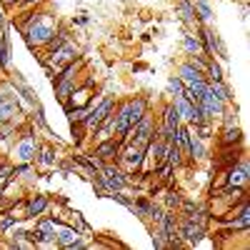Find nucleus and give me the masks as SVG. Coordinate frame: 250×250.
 <instances>
[{
	"instance_id": "obj_9",
	"label": "nucleus",
	"mask_w": 250,
	"mask_h": 250,
	"mask_svg": "<svg viewBox=\"0 0 250 250\" xmlns=\"http://www.w3.org/2000/svg\"><path fill=\"white\" fill-rule=\"evenodd\" d=\"M15 115H18V103L10 95L0 93V123H10Z\"/></svg>"
},
{
	"instance_id": "obj_20",
	"label": "nucleus",
	"mask_w": 250,
	"mask_h": 250,
	"mask_svg": "<svg viewBox=\"0 0 250 250\" xmlns=\"http://www.w3.org/2000/svg\"><path fill=\"white\" fill-rule=\"evenodd\" d=\"M183 45H185V50L190 53V55H195V53H200V50H203V45H200V38H198V35H185Z\"/></svg>"
},
{
	"instance_id": "obj_10",
	"label": "nucleus",
	"mask_w": 250,
	"mask_h": 250,
	"mask_svg": "<svg viewBox=\"0 0 250 250\" xmlns=\"http://www.w3.org/2000/svg\"><path fill=\"white\" fill-rule=\"evenodd\" d=\"M178 78L183 80V85H185V88H190V85H195V83L205 80V78H203V73H200L195 65H190V62L180 65V75H178Z\"/></svg>"
},
{
	"instance_id": "obj_5",
	"label": "nucleus",
	"mask_w": 250,
	"mask_h": 250,
	"mask_svg": "<svg viewBox=\"0 0 250 250\" xmlns=\"http://www.w3.org/2000/svg\"><path fill=\"white\" fill-rule=\"evenodd\" d=\"M75 45L73 43H68V40H65V43H62L58 50H53V53H48L50 55V65L53 68H60V65H65V62H70L73 58H75Z\"/></svg>"
},
{
	"instance_id": "obj_14",
	"label": "nucleus",
	"mask_w": 250,
	"mask_h": 250,
	"mask_svg": "<svg viewBox=\"0 0 250 250\" xmlns=\"http://www.w3.org/2000/svg\"><path fill=\"white\" fill-rule=\"evenodd\" d=\"M208 88H210V93L220 100V103H230L233 100V95H230V90H228V85L223 80H215V83H208Z\"/></svg>"
},
{
	"instance_id": "obj_11",
	"label": "nucleus",
	"mask_w": 250,
	"mask_h": 250,
	"mask_svg": "<svg viewBox=\"0 0 250 250\" xmlns=\"http://www.w3.org/2000/svg\"><path fill=\"white\" fill-rule=\"evenodd\" d=\"M78 238H80V233L75 230V228H68V225H55V243H60L62 248L73 245Z\"/></svg>"
},
{
	"instance_id": "obj_17",
	"label": "nucleus",
	"mask_w": 250,
	"mask_h": 250,
	"mask_svg": "<svg viewBox=\"0 0 250 250\" xmlns=\"http://www.w3.org/2000/svg\"><path fill=\"white\" fill-rule=\"evenodd\" d=\"M35 155H38V163H40V165H45V168L55 165V150H53V148H40Z\"/></svg>"
},
{
	"instance_id": "obj_25",
	"label": "nucleus",
	"mask_w": 250,
	"mask_h": 250,
	"mask_svg": "<svg viewBox=\"0 0 250 250\" xmlns=\"http://www.w3.org/2000/svg\"><path fill=\"white\" fill-rule=\"evenodd\" d=\"M10 225H18V220H15V215H13V218H5L3 223H0V230H3V233H5V230H8V228H10Z\"/></svg>"
},
{
	"instance_id": "obj_26",
	"label": "nucleus",
	"mask_w": 250,
	"mask_h": 250,
	"mask_svg": "<svg viewBox=\"0 0 250 250\" xmlns=\"http://www.w3.org/2000/svg\"><path fill=\"white\" fill-rule=\"evenodd\" d=\"M223 115H225V128H235V125H238V120H235L230 113H225V110H223Z\"/></svg>"
},
{
	"instance_id": "obj_29",
	"label": "nucleus",
	"mask_w": 250,
	"mask_h": 250,
	"mask_svg": "<svg viewBox=\"0 0 250 250\" xmlns=\"http://www.w3.org/2000/svg\"><path fill=\"white\" fill-rule=\"evenodd\" d=\"M3 3H5V5H18L20 0H3Z\"/></svg>"
},
{
	"instance_id": "obj_4",
	"label": "nucleus",
	"mask_w": 250,
	"mask_h": 250,
	"mask_svg": "<svg viewBox=\"0 0 250 250\" xmlns=\"http://www.w3.org/2000/svg\"><path fill=\"white\" fill-rule=\"evenodd\" d=\"M103 175H100V180H103V185L108 188V190H123L125 185H128V178H125V173L120 170V168H113V165H103Z\"/></svg>"
},
{
	"instance_id": "obj_1",
	"label": "nucleus",
	"mask_w": 250,
	"mask_h": 250,
	"mask_svg": "<svg viewBox=\"0 0 250 250\" xmlns=\"http://www.w3.org/2000/svg\"><path fill=\"white\" fill-rule=\"evenodd\" d=\"M23 35H25V40H28L30 48H43L48 40L55 35V25H53V20H50L48 15H40L30 28L23 30Z\"/></svg>"
},
{
	"instance_id": "obj_18",
	"label": "nucleus",
	"mask_w": 250,
	"mask_h": 250,
	"mask_svg": "<svg viewBox=\"0 0 250 250\" xmlns=\"http://www.w3.org/2000/svg\"><path fill=\"white\" fill-rule=\"evenodd\" d=\"M0 68H10V50H8V40H5V35L0 33Z\"/></svg>"
},
{
	"instance_id": "obj_2",
	"label": "nucleus",
	"mask_w": 250,
	"mask_h": 250,
	"mask_svg": "<svg viewBox=\"0 0 250 250\" xmlns=\"http://www.w3.org/2000/svg\"><path fill=\"white\" fill-rule=\"evenodd\" d=\"M75 73H78V65L75 62H68V68L62 70V75L55 78V95L62 105H68V98L75 90Z\"/></svg>"
},
{
	"instance_id": "obj_21",
	"label": "nucleus",
	"mask_w": 250,
	"mask_h": 250,
	"mask_svg": "<svg viewBox=\"0 0 250 250\" xmlns=\"http://www.w3.org/2000/svg\"><path fill=\"white\" fill-rule=\"evenodd\" d=\"M65 40H68V35L65 33H58V35H53L50 40H48V43H45V48H48V53H53V50H58L62 43H65Z\"/></svg>"
},
{
	"instance_id": "obj_8",
	"label": "nucleus",
	"mask_w": 250,
	"mask_h": 250,
	"mask_svg": "<svg viewBox=\"0 0 250 250\" xmlns=\"http://www.w3.org/2000/svg\"><path fill=\"white\" fill-rule=\"evenodd\" d=\"M120 148H123V143L120 140H100V145L95 148V158H100V160H110V158H115L118 153H120Z\"/></svg>"
},
{
	"instance_id": "obj_12",
	"label": "nucleus",
	"mask_w": 250,
	"mask_h": 250,
	"mask_svg": "<svg viewBox=\"0 0 250 250\" xmlns=\"http://www.w3.org/2000/svg\"><path fill=\"white\" fill-rule=\"evenodd\" d=\"M203 40H205V53H220V55H225V48H223V43H220V38L215 35V30H210V28H205L203 30Z\"/></svg>"
},
{
	"instance_id": "obj_28",
	"label": "nucleus",
	"mask_w": 250,
	"mask_h": 250,
	"mask_svg": "<svg viewBox=\"0 0 250 250\" xmlns=\"http://www.w3.org/2000/svg\"><path fill=\"white\" fill-rule=\"evenodd\" d=\"M35 3H40V0H20L18 5H23V8H33Z\"/></svg>"
},
{
	"instance_id": "obj_23",
	"label": "nucleus",
	"mask_w": 250,
	"mask_h": 250,
	"mask_svg": "<svg viewBox=\"0 0 250 250\" xmlns=\"http://www.w3.org/2000/svg\"><path fill=\"white\" fill-rule=\"evenodd\" d=\"M183 90H185V85H183V80H180L178 75L168 80V93H173V95L178 98V95H183Z\"/></svg>"
},
{
	"instance_id": "obj_27",
	"label": "nucleus",
	"mask_w": 250,
	"mask_h": 250,
	"mask_svg": "<svg viewBox=\"0 0 250 250\" xmlns=\"http://www.w3.org/2000/svg\"><path fill=\"white\" fill-rule=\"evenodd\" d=\"M28 170H30V165L23 163V165H18V168H13V175H23V173H28Z\"/></svg>"
},
{
	"instance_id": "obj_30",
	"label": "nucleus",
	"mask_w": 250,
	"mask_h": 250,
	"mask_svg": "<svg viewBox=\"0 0 250 250\" xmlns=\"http://www.w3.org/2000/svg\"><path fill=\"white\" fill-rule=\"evenodd\" d=\"M0 33H3V13H0Z\"/></svg>"
},
{
	"instance_id": "obj_3",
	"label": "nucleus",
	"mask_w": 250,
	"mask_h": 250,
	"mask_svg": "<svg viewBox=\"0 0 250 250\" xmlns=\"http://www.w3.org/2000/svg\"><path fill=\"white\" fill-rule=\"evenodd\" d=\"M113 108H115V103H113L110 98L100 100V105H98V108L88 110V115H85V120H83V125H85V128H90V130H95L98 125H100L103 120H105L110 113H113Z\"/></svg>"
},
{
	"instance_id": "obj_24",
	"label": "nucleus",
	"mask_w": 250,
	"mask_h": 250,
	"mask_svg": "<svg viewBox=\"0 0 250 250\" xmlns=\"http://www.w3.org/2000/svg\"><path fill=\"white\" fill-rule=\"evenodd\" d=\"M180 200H183V198H180L178 193H173V190L165 193V205H168V208H180Z\"/></svg>"
},
{
	"instance_id": "obj_6",
	"label": "nucleus",
	"mask_w": 250,
	"mask_h": 250,
	"mask_svg": "<svg viewBox=\"0 0 250 250\" xmlns=\"http://www.w3.org/2000/svg\"><path fill=\"white\" fill-rule=\"evenodd\" d=\"M35 153H38V143H35V138H33L30 133L20 138L18 148H15V155L23 160V163H30V160L35 158Z\"/></svg>"
},
{
	"instance_id": "obj_13",
	"label": "nucleus",
	"mask_w": 250,
	"mask_h": 250,
	"mask_svg": "<svg viewBox=\"0 0 250 250\" xmlns=\"http://www.w3.org/2000/svg\"><path fill=\"white\" fill-rule=\"evenodd\" d=\"M45 208H48V195H38V198H33V200L28 203V213H25V215L38 218V215L45 213Z\"/></svg>"
},
{
	"instance_id": "obj_22",
	"label": "nucleus",
	"mask_w": 250,
	"mask_h": 250,
	"mask_svg": "<svg viewBox=\"0 0 250 250\" xmlns=\"http://www.w3.org/2000/svg\"><path fill=\"white\" fill-rule=\"evenodd\" d=\"M215 80H223V70L218 62H208V83H215Z\"/></svg>"
},
{
	"instance_id": "obj_15",
	"label": "nucleus",
	"mask_w": 250,
	"mask_h": 250,
	"mask_svg": "<svg viewBox=\"0 0 250 250\" xmlns=\"http://www.w3.org/2000/svg\"><path fill=\"white\" fill-rule=\"evenodd\" d=\"M243 140V135H240V130H238V125L235 128H225V133H223V138H220V143L225 145V148H230V145H235V143H240Z\"/></svg>"
},
{
	"instance_id": "obj_7",
	"label": "nucleus",
	"mask_w": 250,
	"mask_h": 250,
	"mask_svg": "<svg viewBox=\"0 0 250 250\" xmlns=\"http://www.w3.org/2000/svg\"><path fill=\"white\" fill-rule=\"evenodd\" d=\"M203 235H205V228H203V225H198V223L185 220V223H183V228H180V238H183V243L195 245V243H200V240H203Z\"/></svg>"
},
{
	"instance_id": "obj_16",
	"label": "nucleus",
	"mask_w": 250,
	"mask_h": 250,
	"mask_svg": "<svg viewBox=\"0 0 250 250\" xmlns=\"http://www.w3.org/2000/svg\"><path fill=\"white\" fill-rule=\"evenodd\" d=\"M195 15L203 20V23H210L213 10H210V5H208V0H195Z\"/></svg>"
},
{
	"instance_id": "obj_19",
	"label": "nucleus",
	"mask_w": 250,
	"mask_h": 250,
	"mask_svg": "<svg viewBox=\"0 0 250 250\" xmlns=\"http://www.w3.org/2000/svg\"><path fill=\"white\" fill-rule=\"evenodd\" d=\"M178 13H180L183 20H188V23H190V20L195 18V5L188 3V0H180V3H178Z\"/></svg>"
}]
</instances>
